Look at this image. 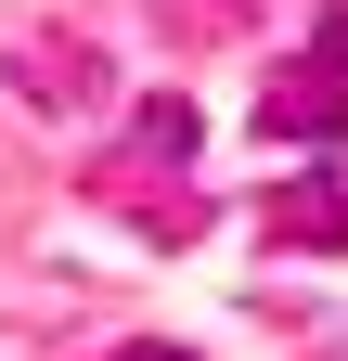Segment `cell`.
Instances as JSON below:
<instances>
[{"label": "cell", "instance_id": "cell-2", "mask_svg": "<svg viewBox=\"0 0 348 361\" xmlns=\"http://www.w3.org/2000/svg\"><path fill=\"white\" fill-rule=\"evenodd\" d=\"M258 219H271V245H323V258H348V194H335V180H297V194H271Z\"/></svg>", "mask_w": 348, "mask_h": 361}, {"label": "cell", "instance_id": "cell-3", "mask_svg": "<svg viewBox=\"0 0 348 361\" xmlns=\"http://www.w3.org/2000/svg\"><path fill=\"white\" fill-rule=\"evenodd\" d=\"M142 155H194V104H142Z\"/></svg>", "mask_w": 348, "mask_h": 361}, {"label": "cell", "instance_id": "cell-1", "mask_svg": "<svg viewBox=\"0 0 348 361\" xmlns=\"http://www.w3.org/2000/svg\"><path fill=\"white\" fill-rule=\"evenodd\" d=\"M258 129H271V142H310V155H335V65H284L271 78V104H258Z\"/></svg>", "mask_w": 348, "mask_h": 361}, {"label": "cell", "instance_id": "cell-4", "mask_svg": "<svg viewBox=\"0 0 348 361\" xmlns=\"http://www.w3.org/2000/svg\"><path fill=\"white\" fill-rule=\"evenodd\" d=\"M104 361H206V348H168V336H142V348H104Z\"/></svg>", "mask_w": 348, "mask_h": 361}, {"label": "cell", "instance_id": "cell-5", "mask_svg": "<svg viewBox=\"0 0 348 361\" xmlns=\"http://www.w3.org/2000/svg\"><path fill=\"white\" fill-rule=\"evenodd\" d=\"M323 65H335V78H348V13H335V26H323Z\"/></svg>", "mask_w": 348, "mask_h": 361}]
</instances>
